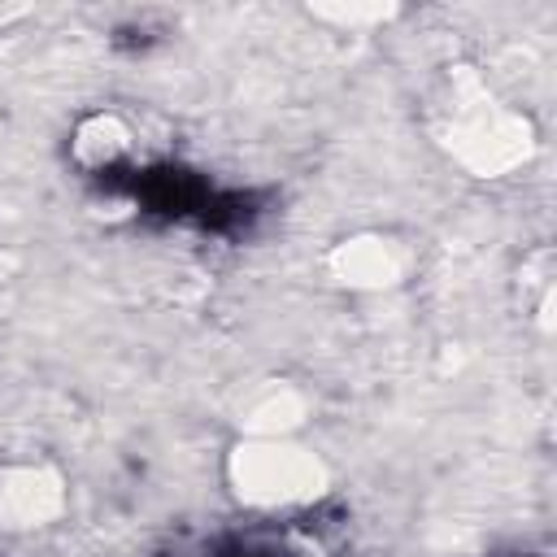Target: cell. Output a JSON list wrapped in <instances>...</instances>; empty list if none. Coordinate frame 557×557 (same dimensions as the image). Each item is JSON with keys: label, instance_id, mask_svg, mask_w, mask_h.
<instances>
[{"label": "cell", "instance_id": "cell-5", "mask_svg": "<svg viewBox=\"0 0 557 557\" xmlns=\"http://www.w3.org/2000/svg\"><path fill=\"white\" fill-rule=\"evenodd\" d=\"M131 148V131L122 126V117L113 113H100V117H87L74 135V157L91 170H109L122 152Z\"/></svg>", "mask_w": 557, "mask_h": 557}, {"label": "cell", "instance_id": "cell-2", "mask_svg": "<svg viewBox=\"0 0 557 557\" xmlns=\"http://www.w3.org/2000/svg\"><path fill=\"white\" fill-rule=\"evenodd\" d=\"M231 483L248 505H309L326 487V470L309 448L287 440H248L231 457Z\"/></svg>", "mask_w": 557, "mask_h": 557}, {"label": "cell", "instance_id": "cell-1", "mask_svg": "<svg viewBox=\"0 0 557 557\" xmlns=\"http://www.w3.org/2000/svg\"><path fill=\"white\" fill-rule=\"evenodd\" d=\"M461 91L466 100L453 109L448 131L457 161L479 178H496L522 165L531 157V122L509 109H496L474 78H461Z\"/></svg>", "mask_w": 557, "mask_h": 557}, {"label": "cell", "instance_id": "cell-3", "mask_svg": "<svg viewBox=\"0 0 557 557\" xmlns=\"http://www.w3.org/2000/svg\"><path fill=\"white\" fill-rule=\"evenodd\" d=\"M61 509V479L44 466H9L0 470V527L26 531L48 522Z\"/></svg>", "mask_w": 557, "mask_h": 557}, {"label": "cell", "instance_id": "cell-4", "mask_svg": "<svg viewBox=\"0 0 557 557\" xmlns=\"http://www.w3.org/2000/svg\"><path fill=\"white\" fill-rule=\"evenodd\" d=\"M331 270L348 287H392L400 278V270H405V257H400V248L392 239L357 235V239H344L331 252Z\"/></svg>", "mask_w": 557, "mask_h": 557}]
</instances>
